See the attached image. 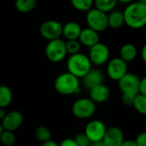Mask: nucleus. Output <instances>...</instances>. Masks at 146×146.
<instances>
[{
	"label": "nucleus",
	"instance_id": "1",
	"mask_svg": "<svg viewBox=\"0 0 146 146\" xmlns=\"http://www.w3.org/2000/svg\"><path fill=\"white\" fill-rule=\"evenodd\" d=\"M125 24L131 29L138 30L146 25V3L134 1L128 3L123 11Z\"/></svg>",
	"mask_w": 146,
	"mask_h": 146
},
{
	"label": "nucleus",
	"instance_id": "2",
	"mask_svg": "<svg viewBox=\"0 0 146 146\" xmlns=\"http://www.w3.org/2000/svg\"><path fill=\"white\" fill-rule=\"evenodd\" d=\"M54 88L57 93L63 96L78 94L80 92V81L79 78L67 71L56 78Z\"/></svg>",
	"mask_w": 146,
	"mask_h": 146
},
{
	"label": "nucleus",
	"instance_id": "3",
	"mask_svg": "<svg viewBox=\"0 0 146 146\" xmlns=\"http://www.w3.org/2000/svg\"><path fill=\"white\" fill-rule=\"evenodd\" d=\"M92 68V64L87 55L78 52L69 55L67 60V70L75 77L81 79Z\"/></svg>",
	"mask_w": 146,
	"mask_h": 146
},
{
	"label": "nucleus",
	"instance_id": "4",
	"mask_svg": "<svg viewBox=\"0 0 146 146\" xmlns=\"http://www.w3.org/2000/svg\"><path fill=\"white\" fill-rule=\"evenodd\" d=\"M44 53L47 59L53 63L62 62L68 56L65 41L61 38L48 41L44 49Z\"/></svg>",
	"mask_w": 146,
	"mask_h": 146
},
{
	"label": "nucleus",
	"instance_id": "5",
	"mask_svg": "<svg viewBox=\"0 0 146 146\" xmlns=\"http://www.w3.org/2000/svg\"><path fill=\"white\" fill-rule=\"evenodd\" d=\"M86 13V21L87 27L98 33L104 32L108 28V18L106 13L98 10L94 7Z\"/></svg>",
	"mask_w": 146,
	"mask_h": 146
},
{
	"label": "nucleus",
	"instance_id": "6",
	"mask_svg": "<svg viewBox=\"0 0 146 146\" xmlns=\"http://www.w3.org/2000/svg\"><path fill=\"white\" fill-rule=\"evenodd\" d=\"M96 111V104L90 98H80L72 106V113L78 119L91 118Z\"/></svg>",
	"mask_w": 146,
	"mask_h": 146
},
{
	"label": "nucleus",
	"instance_id": "7",
	"mask_svg": "<svg viewBox=\"0 0 146 146\" xmlns=\"http://www.w3.org/2000/svg\"><path fill=\"white\" fill-rule=\"evenodd\" d=\"M88 57L92 65L100 67L105 65L110 57V50L109 47L101 42L89 48Z\"/></svg>",
	"mask_w": 146,
	"mask_h": 146
},
{
	"label": "nucleus",
	"instance_id": "8",
	"mask_svg": "<svg viewBox=\"0 0 146 146\" xmlns=\"http://www.w3.org/2000/svg\"><path fill=\"white\" fill-rule=\"evenodd\" d=\"M128 72L127 62L120 57L110 59L106 63V73L108 77L115 81H118Z\"/></svg>",
	"mask_w": 146,
	"mask_h": 146
},
{
	"label": "nucleus",
	"instance_id": "9",
	"mask_svg": "<svg viewBox=\"0 0 146 146\" xmlns=\"http://www.w3.org/2000/svg\"><path fill=\"white\" fill-rule=\"evenodd\" d=\"M62 24L56 20L44 21L39 27V33L44 39L50 41L62 37Z\"/></svg>",
	"mask_w": 146,
	"mask_h": 146
},
{
	"label": "nucleus",
	"instance_id": "10",
	"mask_svg": "<svg viewBox=\"0 0 146 146\" xmlns=\"http://www.w3.org/2000/svg\"><path fill=\"white\" fill-rule=\"evenodd\" d=\"M105 124L99 120H92L89 121L85 128V134L87 136L91 143L102 141L106 132Z\"/></svg>",
	"mask_w": 146,
	"mask_h": 146
},
{
	"label": "nucleus",
	"instance_id": "11",
	"mask_svg": "<svg viewBox=\"0 0 146 146\" xmlns=\"http://www.w3.org/2000/svg\"><path fill=\"white\" fill-rule=\"evenodd\" d=\"M140 79L133 73H127L118 80V86L122 93L137 95L139 93V85Z\"/></svg>",
	"mask_w": 146,
	"mask_h": 146
},
{
	"label": "nucleus",
	"instance_id": "12",
	"mask_svg": "<svg viewBox=\"0 0 146 146\" xmlns=\"http://www.w3.org/2000/svg\"><path fill=\"white\" fill-rule=\"evenodd\" d=\"M1 124L3 130L15 132L20 128L23 123V115L18 110H11L5 114L1 120Z\"/></svg>",
	"mask_w": 146,
	"mask_h": 146
},
{
	"label": "nucleus",
	"instance_id": "13",
	"mask_svg": "<svg viewBox=\"0 0 146 146\" xmlns=\"http://www.w3.org/2000/svg\"><path fill=\"white\" fill-rule=\"evenodd\" d=\"M125 138L124 133L118 127H110L106 129L102 142L105 146H121Z\"/></svg>",
	"mask_w": 146,
	"mask_h": 146
},
{
	"label": "nucleus",
	"instance_id": "14",
	"mask_svg": "<svg viewBox=\"0 0 146 146\" xmlns=\"http://www.w3.org/2000/svg\"><path fill=\"white\" fill-rule=\"evenodd\" d=\"M82 85L87 89L90 90L92 87L100 85L104 82V74L101 70L97 68H91L86 75L81 78Z\"/></svg>",
	"mask_w": 146,
	"mask_h": 146
},
{
	"label": "nucleus",
	"instance_id": "15",
	"mask_svg": "<svg viewBox=\"0 0 146 146\" xmlns=\"http://www.w3.org/2000/svg\"><path fill=\"white\" fill-rule=\"evenodd\" d=\"M90 98L95 104H103L108 101L110 97V90L104 83L98 85L89 90Z\"/></svg>",
	"mask_w": 146,
	"mask_h": 146
},
{
	"label": "nucleus",
	"instance_id": "16",
	"mask_svg": "<svg viewBox=\"0 0 146 146\" xmlns=\"http://www.w3.org/2000/svg\"><path fill=\"white\" fill-rule=\"evenodd\" d=\"M78 40L82 46L90 48V47L93 46L94 44H98V42H100L99 33H98L89 27L82 28L80 34L78 38Z\"/></svg>",
	"mask_w": 146,
	"mask_h": 146
},
{
	"label": "nucleus",
	"instance_id": "17",
	"mask_svg": "<svg viewBox=\"0 0 146 146\" xmlns=\"http://www.w3.org/2000/svg\"><path fill=\"white\" fill-rule=\"evenodd\" d=\"M82 27L80 23L74 21H70L62 25V36H63L66 40L78 39Z\"/></svg>",
	"mask_w": 146,
	"mask_h": 146
},
{
	"label": "nucleus",
	"instance_id": "18",
	"mask_svg": "<svg viewBox=\"0 0 146 146\" xmlns=\"http://www.w3.org/2000/svg\"><path fill=\"white\" fill-rule=\"evenodd\" d=\"M107 18L108 27H110L112 29H119L125 24L123 12L121 10L113 9L107 14Z\"/></svg>",
	"mask_w": 146,
	"mask_h": 146
},
{
	"label": "nucleus",
	"instance_id": "19",
	"mask_svg": "<svg viewBox=\"0 0 146 146\" xmlns=\"http://www.w3.org/2000/svg\"><path fill=\"white\" fill-rule=\"evenodd\" d=\"M138 56V49L137 47L131 44L127 43L124 44L120 49V58H121L126 62H131Z\"/></svg>",
	"mask_w": 146,
	"mask_h": 146
},
{
	"label": "nucleus",
	"instance_id": "20",
	"mask_svg": "<svg viewBox=\"0 0 146 146\" xmlns=\"http://www.w3.org/2000/svg\"><path fill=\"white\" fill-rule=\"evenodd\" d=\"M13 100V93L11 89L5 86H0V108L5 109L10 105Z\"/></svg>",
	"mask_w": 146,
	"mask_h": 146
},
{
	"label": "nucleus",
	"instance_id": "21",
	"mask_svg": "<svg viewBox=\"0 0 146 146\" xmlns=\"http://www.w3.org/2000/svg\"><path fill=\"white\" fill-rule=\"evenodd\" d=\"M37 5V0H15V7L20 13H29L33 11Z\"/></svg>",
	"mask_w": 146,
	"mask_h": 146
},
{
	"label": "nucleus",
	"instance_id": "22",
	"mask_svg": "<svg viewBox=\"0 0 146 146\" xmlns=\"http://www.w3.org/2000/svg\"><path fill=\"white\" fill-rule=\"evenodd\" d=\"M117 0H93V7L106 14L115 9Z\"/></svg>",
	"mask_w": 146,
	"mask_h": 146
},
{
	"label": "nucleus",
	"instance_id": "23",
	"mask_svg": "<svg viewBox=\"0 0 146 146\" xmlns=\"http://www.w3.org/2000/svg\"><path fill=\"white\" fill-rule=\"evenodd\" d=\"M132 106L136 110V111L141 115H145L146 114V96L138 93L135 95L133 98V102Z\"/></svg>",
	"mask_w": 146,
	"mask_h": 146
},
{
	"label": "nucleus",
	"instance_id": "24",
	"mask_svg": "<svg viewBox=\"0 0 146 146\" xmlns=\"http://www.w3.org/2000/svg\"><path fill=\"white\" fill-rule=\"evenodd\" d=\"M34 136L38 141L44 143L51 139V132L47 127L39 126L34 131Z\"/></svg>",
	"mask_w": 146,
	"mask_h": 146
},
{
	"label": "nucleus",
	"instance_id": "25",
	"mask_svg": "<svg viewBox=\"0 0 146 146\" xmlns=\"http://www.w3.org/2000/svg\"><path fill=\"white\" fill-rule=\"evenodd\" d=\"M73 8L80 12H87L93 8V0H70Z\"/></svg>",
	"mask_w": 146,
	"mask_h": 146
},
{
	"label": "nucleus",
	"instance_id": "26",
	"mask_svg": "<svg viewBox=\"0 0 146 146\" xmlns=\"http://www.w3.org/2000/svg\"><path fill=\"white\" fill-rule=\"evenodd\" d=\"M16 142V136L14 132L3 130L0 134V143L4 146H13Z\"/></svg>",
	"mask_w": 146,
	"mask_h": 146
},
{
	"label": "nucleus",
	"instance_id": "27",
	"mask_svg": "<svg viewBox=\"0 0 146 146\" xmlns=\"http://www.w3.org/2000/svg\"><path fill=\"white\" fill-rule=\"evenodd\" d=\"M66 50L68 55H73L76 54L78 52H80L81 50V44L79 42L78 39H71V40H66L65 41Z\"/></svg>",
	"mask_w": 146,
	"mask_h": 146
},
{
	"label": "nucleus",
	"instance_id": "28",
	"mask_svg": "<svg viewBox=\"0 0 146 146\" xmlns=\"http://www.w3.org/2000/svg\"><path fill=\"white\" fill-rule=\"evenodd\" d=\"M74 140L77 144L78 146H90L91 141L87 138V136L85 134V133H78L74 138Z\"/></svg>",
	"mask_w": 146,
	"mask_h": 146
},
{
	"label": "nucleus",
	"instance_id": "29",
	"mask_svg": "<svg viewBox=\"0 0 146 146\" xmlns=\"http://www.w3.org/2000/svg\"><path fill=\"white\" fill-rule=\"evenodd\" d=\"M134 97H135V95L127 94V93H122V96H121V101H122V103H123L125 105L132 106Z\"/></svg>",
	"mask_w": 146,
	"mask_h": 146
},
{
	"label": "nucleus",
	"instance_id": "30",
	"mask_svg": "<svg viewBox=\"0 0 146 146\" xmlns=\"http://www.w3.org/2000/svg\"><path fill=\"white\" fill-rule=\"evenodd\" d=\"M134 142L137 146H146V133L142 132L140 133L135 139Z\"/></svg>",
	"mask_w": 146,
	"mask_h": 146
},
{
	"label": "nucleus",
	"instance_id": "31",
	"mask_svg": "<svg viewBox=\"0 0 146 146\" xmlns=\"http://www.w3.org/2000/svg\"><path fill=\"white\" fill-rule=\"evenodd\" d=\"M59 146H78L77 144L75 143V141L74 140V139L71 138H67L62 140V142L60 144H58Z\"/></svg>",
	"mask_w": 146,
	"mask_h": 146
},
{
	"label": "nucleus",
	"instance_id": "32",
	"mask_svg": "<svg viewBox=\"0 0 146 146\" xmlns=\"http://www.w3.org/2000/svg\"><path fill=\"white\" fill-rule=\"evenodd\" d=\"M139 93L145 95L146 96V79L142 78L140 79L139 85Z\"/></svg>",
	"mask_w": 146,
	"mask_h": 146
},
{
	"label": "nucleus",
	"instance_id": "33",
	"mask_svg": "<svg viewBox=\"0 0 146 146\" xmlns=\"http://www.w3.org/2000/svg\"><path fill=\"white\" fill-rule=\"evenodd\" d=\"M121 146H137V145L134 142V140H132V139H124L123 143L121 144Z\"/></svg>",
	"mask_w": 146,
	"mask_h": 146
},
{
	"label": "nucleus",
	"instance_id": "34",
	"mask_svg": "<svg viewBox=\"0 0 146 146\" xmlns=\"http://www.w3.org/2000/svg\"><path fill=\"white\" fill-rule=\"evenodd\" d=\"M140 56L141 59L144 62H146V44H144L142 47V50L140 51Z\"/></svg>",
	"mask_w": 146,
	"mask_h": 146
},
{
	"label": "nucleus",
	"instance_id": "35",
	"mask_svg": "<svg viewBox=\"0 0 146 146\" xmlns=\"http://www.w3.org/2000/svg\"><path fill=\"white\" fill-rule=\"evenodd\" d=\"M41 146H59V145H58V144H57L56 141L50 139V140H48V141H46V142L42 143Z\"/></svg>",
	"mask_w": 146,
	"mask_h": 146
},
{
	"label": "nucleus",
	"instance_id": "36",
	"mask_svg": "<svg viewBox=\"0 0 146 146\" xmlns=\"http://www.w3.org/2000/svg\"><path fill=\"white\" fill-rule=\"evenodd\" d=\"M136 0H117V3H124V4H128L131 3L133 2H134Z\"/></svg>",
	"mask_w": 146,
	"mask_h": 146
},
{
	"label": "nucleus",
	"instance_id": "37",
	"mask_svg": "<svg viewBox=\"0 0 146 146\" xmlns=\"http://www.w3.org/2000/svg\"><path fill=\"white\" fill-rule=\"evenodd\" d=\"M90 146H105L104 144L102 142V141H99V142H93V143H91Z\"/></svg>",
	"mask_w": 146,
	"mask_h": 146
},
{
	"label": "nucleus",
	"instance_id": "38",
	"mask_svg": "<svg viewBox=\"0 0 146 146\" xmlns=\"http://www.w3.org/2000/svg\"><path fill=\"white\" fill-rule=\"evenodd\" d=\"M5 114H6V112H5L4 109H1V108H0V121L4 117Z\"/></svg>",
	"mask_w": 146,
	"mask_h": 146
},
{
	"label": "nucleus",
	"instance_id": "39",
	"mask_svg": "<svg viewBox=\"0 0 146 146\" xmlns=\"http://www.w3.org/2000/svg\"><path fill=\"white\" fill-rule=\"evenodd\" d=\"M3 131V127H2V124H1V122H0V134L2 133V132Z\"/></svg>",
	"mask_w": 146,
	"mask_h": 146
},
{
	"label": "nucleus",
	"instance_id": "40",
	"mask_svg": "<svg viewBox=\"0 0 146 146\" xmlns=\"http://www.w3.org/2000/svg\"><path fill=\"white\" fill-rule=\"evenodd\" d=\"M139 2H141V3H146V0H139Z\"/></svg>",
	"mask_w": 146,
	"mask_h": 146
}]
</instances>
